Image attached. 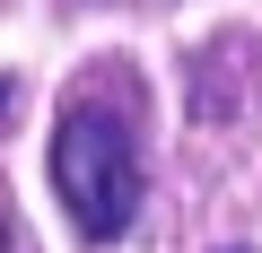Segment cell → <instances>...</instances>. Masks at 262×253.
<instances>
[{
    "label": "cell",
    "instance_id": "obj_1",
    "mask_svg": "<svg viewBox=\"0 0 262 253\" xmlns=\"http://www.w3.org/2000/svg\"><path fill=\"white\" fill-rule=\"evenodd\" d=\"M53 192H61L79 244H114L140 218V149L105 105H70L53 122Z\"/></svg>",
    "mask_w": 262,
    "mask_h": 253
},
{
    "label": "cell",
    "instance_id": "obj_2",
    "mask_svg": "<svg viewBox=\"0 0 262 253\" xmlns=\"http://www.w3.org/2000/svg\"><path fill=\"white\" fill-rule=\"evenodd\" d=\"M0 253H9V218H0Z\"/></svg>",
    "mask_w": 262,
    "mask_h": 253
},
{
    "label": "cell",
    "instance_id": "obj_3",
    "mask_svg": "<svg viewBox=\"0 0 262 253\" xmlns=\"http://www.w3.org/2000/svg\"><path fill=\"white\" fill-rule=\"evenodd\" d=\"M0 105H9V79H0Z\"/></svg>",
    "mask_w": 262,
    "mask_h": 253
}]
</instances>
